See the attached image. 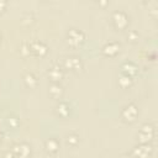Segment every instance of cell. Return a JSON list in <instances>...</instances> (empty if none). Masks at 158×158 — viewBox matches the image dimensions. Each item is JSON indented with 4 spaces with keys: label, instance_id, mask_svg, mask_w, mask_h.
I'll list each match as a JSON object with an SVG mask.
<instances>
[{
    "label": "cell",
    "instance_id": "9a60e30c",
    "mask_svg": "<svg viewBox=\"0 0 158 158\" xmlns=\"http://www.w3.org/2000/svg\"><path fill=\"white\" fill-rule=\"evenodd\" d=\"M68 143H70V144H75L77 142H78V137L75 136V135H70V136H68Z\"/></svg>",
    "mask_w": 158,
    "mask_h": 158
},
{
    "label": "cell",
    "instance_id": "7a4b0ae2",
    "mask_svg": "<svg viewBox=\"0 0 158 158\" xmlns=\"http://www.w3.org/2000/svg\"><path fill=\"white\" fill-rule=\"evenodd\" d=\"M83 40H84V33L83 32H80L75 28H72L68 32V42L70 44H79Z\"/></svg>",
    "mask_w": 158,
    "mask_h": 158
},
{
    "label": "cell",
    "instance_id": "e0dca14e",
    "mask_svg": "<svg viewBox=\"0 0 158 158\" xmlns=\"http://www.w3.org/2000/svg\"><path fill=\"white\" fill-rule=\"evenodd\" d=\"M0 141H1V132H0Z\"/></svg>",
    "mask_w": 158,
    "mask_h": 158
},
{
    "label": "cell",
    "instance_id": "5b68a950",
    "mask_svg": "<svg viewBox=\"0 0 158 158\" xmlns=\"http://www.w3.org/2000/svg\"><path fill=\"white\" fill-rule=\"evenodd\" d=\"M16 149V153H17V156L20 157V158H28V156H30V153H31V149H30V147L26 144V143H22V144H19V146H16L15 147Z\"/></svg>",
    "mask_w": 158,
    "mask_h": 158
},
{
    "label": "cell",
    "instance_id": "ba28073f",
    "mask_svg": "<svg viewBox=\"0 0 158 158\" xmlns=\"http://www.w3.org/2000/svg\"><path fill=\"white\" fill-rule=\"evenodd\" d=\"M46 148L48 152H56L58 149V141L56 138H49L46 141Z\"/></svg>",
    "mask_w": 158,
    "mask_h": 158
},
{
    "label": "cell",
    "instance_id": "52a82bcc",
    "mask_svg": "<svg viewBox=\"0 0 158 158\" xmlns=\"http://www.w3.org/2000/svg\"><path fill=\"white\" fill-rule=\"evenodd\" d=\"M65 64H67V67H69L70 69H78V68H80V60H79V58H77V57H70V58H68L67 62H65Z\"/></svg>",
    "mask_w": 158,
    "mask_h": 158
},
{
    "label": "cell",
    "instance_id": "30bf717a",
    "mask_svg": "<svg viewBox=\"0 0 158 158\" xmlns=\"http://www.w3.org/2000/svg\"><path fill=\"white\" fill-rule=\"evenodd\" d=\"M49 77H51L53 80H58V79L62 78V70H60L58 67H54V68L51 69V72H49Z\"/></svg>",
    "mask_w": 158,
    "mask_h": 158
},
{
    "label": "cell",
    "instance_id": "4fadbf2b",
    "mask_svg": "<svg viewBox=\"0 0 158 158\" xmlns=\"http://www.w3.org/2000/svg\"><path fill=\"white\" fill-rule=\"evenodd\" d=\"M131 84V79H130V75H123V77H121V79H120V85L121 86H127V85H130Z\"/></svg>",
    "mask_w": 158,
    "mask_h": 158
},
{
    "label": "cell",
    "instance_id": "5bb4252c",
    "mask_svg": "<svg viewBox=\"0 0 158 158\" xmlns=\"http://www.w3.org/2000/svg\"><path fill=\"white\" fill-rule=\"evenodd\" d=\"M49 91H51L52 95H57V94H60L62 93V89H60L59 85H53L52 89H49Z\"/></svg>",
    "mask_w": 158,
    "mask_h": 158
},
{
    "label": "cell",
    "instance_id": "9c48e42d",
    "mask_svg": "<svg viewBox=\"0 0 158 158\" xmlns=\"http://www.w3.org/2000/svg\"><path fill=\"white\" fill-rule=\"evenodd\" d=\"M69 111H70V109H69V105H68L67 102H60V104L57 106V112H58L60 116H67V115H69Z\"/></svg>",
    "mask_w": 158,
    "mask_h": 158
},
{
    "label": "cell",
    "instance_id": "6da1fadb",
    "mask_svg": "<svg viewBox=\"0 0 158 158\" xmlns=\"http://www.w3.org/2000/svg\"><path fill=\"white\" fill-rule=\"evenodd\" d=\"M121 115L126 121H133L136 118V116H137V109H136V106L133 104H130V105L123 107Z\"/></svg>",
    "mask_w": 158,
    "mask_h": 158
},
{
    "label": "cell",
    "instance_id": "8992f818",
    "mask_svg": "<svg viewBox=\"0 0 158 158\" xmlns=\"http://www.w3.org/2000/svg\"><path fill=\"white\" fill-rule=\"evenodd\" d=\"M118 48H120V46L116 42H110L104 47V53L109 54V56H114L118 52Z\"/></svg>",
    "mask_w": 158,
    "mask_h": 158
},
{
    "label": "cell",
    "instance_id": "2e32d148",
    "mask_svg": "<svg viewBox=\"0 0 158 158\" xmlns=\"http://www.w3.org/2000/svg\"><path fill=\"white\" fill-rule=\"evenodd\" d=\"M5 5H6V2H4V1H0V11H2V9L5 7Z\"/></svg>",
    "mask_w": 158,
    "mask_h": 158
},
{
    "label": "cell",
    "instance_id": "8fae6325",
    "mask_svg": "<svg viewBox=\"0 0 158 158\" xmlns=\"http://www.w3.org/2000/svg\"><path fill=\"white\" fill-rule=\"evenodd\" d=\"M25 81H26V84H27L30 88H33V86H36V84H37V79H36V77H35L33 74H27V75L25 77Z\"/></svg>",
    "mask_w": 158,
    "mask_h": 158
},
{
    "label": "cell",
    "instance_id": "3957f363",
    "mask_svg": "<svg viewBox=\"0 0 158 158\" xmlns=\"http://www.w3.org/2000/svg\"><path fill=\"white\" fill-rule=\"evenodd\" d=\"M114 21H115V25L118 28H123L127 25V16L122 11H116L114 14Z\"/></svg>",
    "mask_w": 158,
    "mask_h": 158
},
{
    "label": "cell",
    "instance_id": "7c38bea8",
    "mask_svg": "<svg viewBox=\"0 0 158 158\" xmlns=\"http://www.w3.org/2000/svg\"><path fill=\"white\" fill-rule=\"evenodd\" d=\"M149 151H151V149H149V147H147V146H146V149H143V147H139V148L137 147V148L135 149L137 157H139V158H144V157H147V154H148Z\"/></svg>",
    "mask_w": 158,
    "mask_h": 158
},
{
    "label": "cell",
    "instance_id": "277c9868",
    "mask_svg": "<svg viewBox=\"0 0 158 158\" xmlns=\"http://www.w3.org/2000/svg\"><path fill=\"white\" fill-rule=\"evenodd\" d=\"M30 51H32V52H35L36 54H40V56H42V54H44L46 52H47V47L42 43V42H38V41H33V42H31L30 44Z\"/></svg>",
    "mask_w": 158,
    "mask_h": 158
}]
</instances>
